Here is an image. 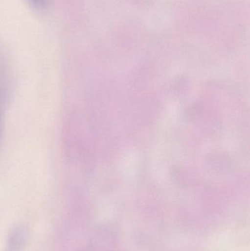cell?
<instances>
[{"label": "cell", "mask_w": 250, "mask_h": 251, "mask_svg": "<svg viewBox=\"0 0 250 251\" xmlns=\"http://www.w3.org/2000/svg\"><path fill=\"white\" fill-rule=\"evenodd\" d=\"M27 1L32 7L38 10H44L48 3V0H27Z\"/></svg>", "instance_id": "2"}, {"label": "cell", "mask_w": 250, "mask_h": 251, "mask_svg": "<svg viewBox=\"0 0 250 251\" xmlns=\"http://www.w3.org/2000/svg\"><path fill=\"white\" fill-rule=\"evenodd\" d=\"M7 90H8V76L6 72L5 66H4L1 60H0V135H1V127H2Z\"/></svg>", "instance_id": "1"}]
</instances>
